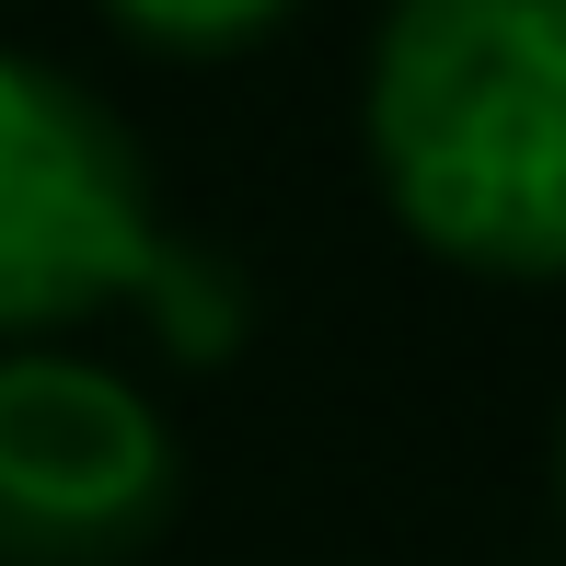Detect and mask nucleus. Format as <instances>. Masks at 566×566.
<instances>
[{
  "label": "nucleus",
  "mask_w": 566,
  "mask_h": 566,
  "mask_svg": "<svg viewBox=\"0 0 566 566\" xmlns=\"http://www.w3.org/2000/svg\"><path fill=\"white\" fill-rule=\"evenodd\" d=\"M381 209L440 266L566 277V0H381L358 70Z\"/></svg>",
  "instance_id": "obj_1"
},
{
  "label": "nucleus",
  "mask_w": 566,
  "mask_h": 566,
  "mask_svg": "<svg viewBox=\"0 0 566 566\" xmlns=\"http://www.w3.org/2000/svg\"><path fill=\"white\" fill-rule=\"evenodd\" d=\"M163 197L93 82L0 46V347H46L116 313L163 266Z\"/></svg>",
  "instance_id": "obj_2"
},
{
  "label": "nucleus",
  "mask_w": 566,
  "mask_h": 566,
  "mask_svg": "<svg viewBox=\"0 0 566 566\" xmlns=\"http://www.w3.org/2000/svg\"><path fill=\"white\" fill-rule=\"evenodd\" d=\"M186 509L174 417L105 358L0 347V566H127Z\"/></svg>",
  "instance_id": "obj_3"
},
{
  "label": "nucleus",
  "mask_w": 566,
  "mask_h": 566,
  "mask_svg": "<svg viewBox=\"0 0 566 566\" xmlns=\"http://www.w3.org/2000/svg\"><path fill=\"white\" fill-rule=\"evenodd\" d=\"M139 313L163 324L174 358H231V347H243V277H231L209 243H163V266H150V290H139Z\"/></svg>",
  "instance_id": "obj_4"
},
{
  "label": "nucleus",
  "mask_w": 566,
  "mask_h": 566,
  "mask_svg": "<svg viewBox=\"0 0 566 566\" xmlns=\"http://www.w3.org/2000/svg\"><path fill=\"white\" fill-rule=\"evenodd\" d=\"M290 12H301V0H105L116 35L163 46V59H231V46L277 35Z\"/></svg>",
  "instance_id": "obj_5"
},
{
  "label": "nucleus",
  "mask_w": 566,
  "mask_h": 566,
  "mask_svg": "<svg viewBox=\"0 0 566 566\" xmlns=\"http://www.w3.org/2000/svg\"><path fill=\"white\" fill-rule=\"evenodd\" d=\"M555 497H566V417H555Z\"/></svg>",
  "instance_id": "obj_6"
}]
</instances>
